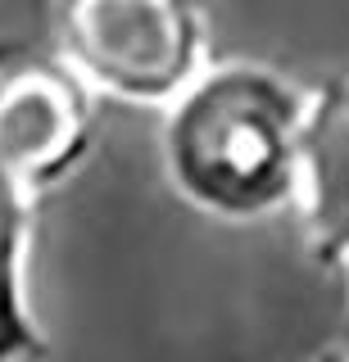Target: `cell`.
I'll return each instance as SVG.
<instances>
[{"mask_svg":"<svg viewBox=\"0 0 349 362\" xmlns=\"http://www.w3.org/2000/svg\"><path fill=\"white\" fill-rule=\"evenodd\" d=\"M304 113L309 100L268 68H205L168 105V177L195 209L231 222L295 204Z\"/></svg>","mask_w":349,"mask_h":362,"instance_id":"1","label":"cell"},{"mask_svg":"<svg viewBox=\"0 0 349 362\" xmlns=\"http://www.w3.org/2000/svg\"><path fill=\"white\" fill-rule=\"evenodd\" d=\"M64 54L77 77L132 105H173L205 73V37L186 0H69Z\"/></svg>","mask_w":349,"mask_h":362,"instance_id":"2","label":"cell"},{"mask_svg":"<svg viewBox=\"0 0 349 362\" xmlns=\"http://www.w3.org/2000/svg\"><path fill=\"white\" fill-rule=\"evenodd\" d=\"M299 213L322 258L349 263V82L309 100L299 132Z\"/></svg>","mask_w":349,"mask_h":362,"instance_id":"3","label":"cell"},{"mask_svg":"<svg viewBox=\"0 0 349 362\" xmlns=\"http://www.w3.org/2000/svg\"><path fill=\"white\" fill-rule=\"evenodd\" d=\"M82 132V105L73 82L59 73H9L0 77V168L37 181L73 154Z\"/></svg>","mask_w":349,"mask_h":362,"instance_id":"4","label":"cell"},{"mask_svg":"<svg viewBox=\"0 0 349 362\" xmlns=\"http://www.w3.org/2000/svg\"><path fill=\"white\" fill-rule=\"evenodd\" d=\"M23 177L0 168V354L28 349L23 331Z\"/></svg>","mask_w":349,"mask_h":362,"instance_id":"5","label":"cell"}]
</instances>
